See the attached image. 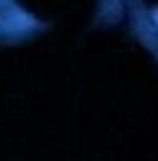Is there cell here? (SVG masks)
<instances>
[{
	"label": "cell",
	"mask_w": 158,
	"mask_h": 161,
	"mask_svg": "<svg viewBox=\"0 0 158 161\" xmlns=\"http://www.w3.org/2000/svg\"><path fill=\"white\" fill-rule=\"evenodd\" d=\"M153 16H155V21H158V11H155V13H153Z\"/></svg>",
	"instance_id": "1"
}]
</instances>
